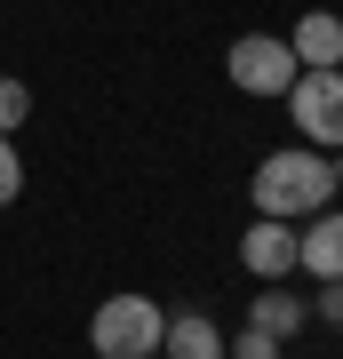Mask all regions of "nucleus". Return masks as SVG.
Listing matches in <instances>:
<instances>
[{"label": "nucleus", "mask_w": 343, "mask_h": 359, "mask_svg": "<svg viewBox=\"0 0 343 359\" xmlns=\"http://www.w3.org/2000/svg\"><path fill=\"white\" fill-rule=\"evenodd\" d=\"M335 192H343L335 160L311 152V144H280V152H264L255 176H248L255 216H280V224H304V216H319V208H335Z\"/></svg>", "instance_id": "obj_1"}, {"label": "nucleus", "mask_w": 343, "mask_h": 359, "mask_svg": "<svg viewBox=\"0 0 343 359\" xmlns=\"http://www.w3.org/2000/svg\"><path fill=\"white\" fill-rule=\"evenodd\" d=\"M160 327H168V304L120 287V295H104V304H96L88 344H96V359H144V351H160Z\"/></svg>", "instance_id": "obj_2"}, {"label": "nucleus", "mask_w": 343, "mask_h": 359, "mask_svg": "<svg viewBox=\"0 0 343 359\" xmlns=\"http://www.w3.org/2000/svg\"><path fill=\"white\" fill-rule=\"evenodd\" d=\"M295 72H304V65L288 56V32H240L224 48V80L240 96H255V104H280L295 88Z\"/></svg>", "instance_id": "obj_3"}, {"label": "nucleus", "mask_w": 343, "mask_h": 359, "mask_svg": "<svg viewBox=\"0 0 343 359\" xmlns=\"http://www.w3.org/2000/svg\"><path fill=\"white\" fill-rule=\"evenodd\" d=\"M280 104H288V120H295V144L343 152V72H295V88Z\"/></svg>", "instance_id": "obj_4"}, {"label": "nucleus", "mask_w": 343, "mask_h": 359, "mask_svg": "<svg viewBox=\"0 0 343 359\" xmlns=\"http://www.w3.org/2000/svg\"><path fill=\"white\" fill-rule=\"evenodd\" d=\"M240 264H248V280L280 287L288 271H295V224H280V216H255V224L240 231Z\"/></svg>", "instance_id": "obj_5"}, {"label": "nucleus", "mask_w": 343, "mask_h": 359, "mask_svg": "<svg viewBox=\"0 0 343 359\" xmlns=\"http://www.w3.org/2000/svg\"><path fill=\"white\" fill-rule=\"evenodd\" d=\"M288 56L304 72H343V16L335 8H304L288 25Z\"/></svg>", "instance_id": "obj_6"}, {"label": "nucleus", "mask_w": 343, "mask_h": 359, "mask_svg": "<svg viewBox=\"0 0 343 359\" xmlns=\"http://www.w3.org/2000/svg\"><path fill=\"white\" fill-rule=\"evenodd\" d=\"M295 271H311V280H343V208H319V216L295 224Z\"/></svg>", "instance_id": "obj_7"}, {"label": "nucleus", "mask_w": 343, "mask_h": 359, "mask_svg": "<svg viewBox=\"0 0 343 359\" xmlns=\"http://www.w3.org/2000/svg\"><path fill=\"white\" fill-rule=\"evenodd\" d=\"M160 359H224V327L208 320V311H168V327H160Z\"/></svg>", "instance_id": "obj_8"}, {"label": "nucleus", "mask_w": 343, "mask_h": 359, "mask_svg": "<svg viewBox=\"0 0 343 359\" xmlns=\"http://www.w3.org/2000/svg\"><path fill=\"white\" fill-rule=\"evenodd\" d=\"M248 327H264L271 344H288V351H295V335L311 327V304H295L288 287H264V295L248 304Z\"/></svg>", "instance_id": "obj_9"}, {"label": "nucleus", "mask_w": 343, "mask_h": 359, "mask_svg": "<svg viewBox=\"0 0 343 359\" xmlns=\"http://www.w3.org/2000/svg\"><path fill=\"white\" fill-rule=\"evenodd\" d=\"M25 120H32V88H25V80H8V72H0V136H16Z\"/></svg>", "instance_id": "obj_10"}, {"label": "nucleus", "mask_w": 343, "mask_h": 359, "mask_svg": "<svg viewBox=\"0 0 343 359\" xmlns=\"http://www.w3.org/2000/svg\"><path fill=\"white\" fill-rule=\"evenodd\" d=\"M288 344H271L264 327H240V335H224V359H280Z\"/></svg>", "instance_id": "obj_11"}, {"label": "nucleus", "mask_w": 343, "mask_h": 359, "mask_svg": "<svg viewBox=\"0 0 343 359\" xmlns=\"http://www.w3.org/2000/svg\"><path fill=\"white\" fill-rule=\"evenodd\" d=\"M16 192H25V160H16V144L0 136V208H16Z\"/></svg>", "instance_id": "obj_12"}, {"label": "nucleus", "mask_w": 343, "mask_h": 359, "mask_svg": "<svg viewBox=\"0 0 343 359\" xmlns=\"http://www.w3.org/2000/svg\"><path fill=\"white\" fill-rule=\"evenodd\" d=\"M311 320H328V327H343V280H319V304H311Z\"/></svg>", "instance_id": "obj_13"}, {"label": "nucleus", "mask_w": 343, "mask_h": 359, "mask_svg": "<svg viewBox=\"0 0 343 359\" xmlns=\"http://www.w3.org/2000/svg\"><path fill=\"white\" fill-rule=\"evenodd\" d=\"M328 160H335V184H343V152H328Z\"/></svg>", "instance_id": "obj_14"}, {"label": "nucleus", "mask_w": 343, "mask_h": 359, "mask_svg": "<svg viewBox=\"0 0 343 359\" xmlns=\"http://www.w3.org/2000/svg\"><path fill=\"white\" fill-rule=\"evenodd\" d=\"M280 359H304V351H280Z\"/></svg>", "instance_id": "obj_15"}, {"label": "nucleus", "mask_w": 343, "mask_h": 359, "mask_svg": "<svg viewBox=\"0 0 343 359\" xmlns=\"http://www.w3.org/2000/svg\"><path fill=\"white\" fill-rule=\"evenodd\" d=\"M144 359H160V351H144Z\"/></svg>", "instance_id": "obj_16"}]
</instances>
